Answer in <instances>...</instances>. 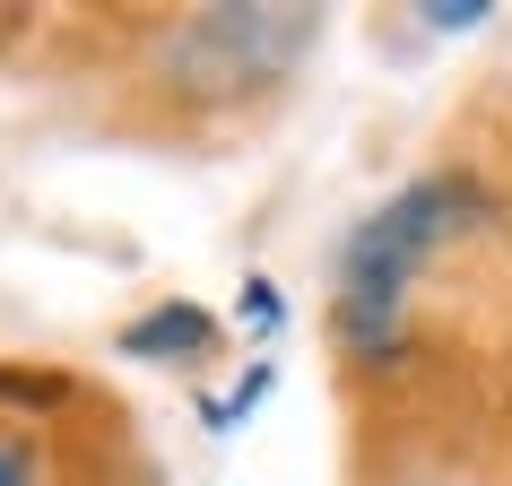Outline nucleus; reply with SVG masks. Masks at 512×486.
<instances>
[{
  "mask_svg": "<svg viewBox=\"0 0 512 486\" xmlns=\"http://www.w3.org/2000/svg\"><path fill=\"white\" fill-rule=\"evenodd\" d=\"M486 217H495V200H486L469 174H426V183H408L400 200H382V209L339 243V339H348V356L382 365V356L400 348L408 278L426 270L452 235L486 226Z\"/></svg>",
  "mask_w": 512,
  "mask_h": 486,
  "instance_id": "nucleus-1",
  "label": "nucleus"
},
{
  "mask_svg": "<svg viewBox=\"0 0 512 486\" xmlns=\"http://www.w3.org/2000/svg\"><path fill=\"white\" fill-rule=\"evenodd\" d=\"M313 44V9H200L174 27V79L200 96H252Z\"/></svg>",
  "mask_w": 512,
  "mask_h": 486,
  "instance_id": "nucleus-2",
  "label": "nucleus"
},
{
  "mask_svg": "<svg viewBox=\"0 0 512 486\" xmlns=\"http://www.w3.org/2000/svg\"><path fill=\"white\" fill-rule=\"evenodd\" d=\"M209 348H217V322L200 304H157V313H139L122 330V356H139V365H191V356H209Z\"/></svg>",
  "mask_w": 512,
  "mask_h": 486,
  "instance_id": "nucleus-3",
  "label": "nucleus"
},
{
  "mask_svg": "<svg viewBox=\"0 0 512 486\" xmlns=\"http://www.w3.org/2000/svg\"><path fill=\"white\" fill-rule=\"evenodd\" d=\"M270 400V365H243V382H235V400H209V426L226 434L235 417H252V408Z\"/></svg>",
  "mask_w": 512,
  "mask_h": 486,
  "instance_id": "nucleus-4",
  "label": "nucleus"
},
{
  "mask_svg": "<svg viewBox=\"0 0 512 486\" xmlns=\"http://www.w3.org/2000/svg\"><path fill=\"white\" fill-rule=\"evenodd\" d=\"M243 322H252V330H278V322H287V304H278L270 278H243Z\"/></svg>",
  "mask_w": 512,
  "mask_h": 486,
  "instance_id": "nucleus-5",
  "label": "nucleus"
},
{
  "mask_svg": "<svg viewBox=\"0 0 512 486\" xmlns=\"http://www.w3.org/2000/svg\"><path fill=\"white\" fill-rule=\"evenodd\" d=\"M426 27H443V35H460V27H486V0H469V9H452V0H434V9H417Z\"/></svg>",
  "mask_w": 512,
  "mask_h": 486,
  "instance_id": "nucleus-6",
  "label": "nucleus"
},
{
  "mask_svg": "<svg viewBox=\"0 0 512 486\" xmlns=\"http://www.w3.org/2000/svg\"><path fill=\"white\" fill-rule=\"evenodd\" d=\"M0 486H35V452L18 434H0Z\"/></svg>",
  "mask_w": 512,
  "mask_h": 486,
  "instance_id": "nucleus-7",
  "label": "nucleus"
}]
</instances>
